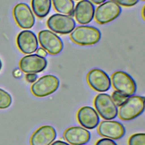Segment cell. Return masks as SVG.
<instances>
[{"mask_svg": "<svg viewBox=\"0 0 145 145\" xmlns=\"http://www.w3.org/2000/svg\"><path fill=\"white\" fill-rule=\"evenodd\" d=\"M36 53L37 55L42 57H45L47 56V52L43 48H39L37 49L36 50Z\"/></svg>", "mask_w": 145, "mask_h": 145, "instance_id": "obj_26", "label": "cell"}, {"mask_svg": "<svg viewBox=\"0 0 145 145\" xmlns=\"http://www.w3.org/2000/svg\"><path fill=\"white\" fill-rule=\"evenodd\" d=\"M47 64V61L44 57L34 54L23 57L19 62V67L26 74H36L45 70Z\"/></svg>", "mask_w": 145, "mask_h": 145, "instance_id": "obj_10", "label": "cell"}, {"mask_svg": "<svg viewBox=\"0 0 145 145\" xmlns=\"http://www.w3.org/2000/svg\"><path fill=\"white\" fill-rule=\"evenodd\" d=\"M118 5H121L125 7H131L135 5L139 0H111Z\"/></svg>", "mask_w": 145, "mask_h": 145, "instance_id": "obj_23", "label": "cell"}, {"mask_svg": "<svg viewBox=\"0 0 145 145\" xmlns=\"http://www.w3.org/2000/svg\"><path fill=\"white\" fill-rule=\"evenodd\" d=\"M71 40L80 45H92L97 43L101 39V32L96 27L88 25H79L70 33Z\"/></svg>", "mask_w": 145, "mask_h": 145, "instance_id": "obj_1", "label": "cell"}, {"mask_svg": "<svg viewBox=\"0 0 145 145\" xmlns=\"http://www.w3.org/2000/svg\"><path fill=\"white\" fill-rule=\"evenodd\" d=\"M59 86V80L53 75H46L36 80L31 89L33 95L38 97L49 96L56 92Z\"/></svg>", "mask_w": 145, "mask_h": 145, "instance_id": "obj_3", "label": "cell"}, {"mask_svg": "<svg viewBox=\"0 0 145 145\" xmlns=\"http://www.w3.org/2000/svg\"><path fill=\"white\" fill-rule=\"evenodd\" d=\"M144 97L131 96L120 107L119 117L123 121H130L140 116L144 110Z\"/></svg>", "mask_w": 145, "mask_h": 145, "instance_id": "obj_2", "label": "cell"}, {"mask_svg": "<svg viewBox=\"0 0 145 145\" xmlns=\"http://www.w3.org/2000/svg\"><path fill=\"white\" fill-rule=\"evenodd\" d=\"M13 15L17 24L22 28H32L35 23V17L29 6L24 3H19L14 8Z\"/></svg>", "mask_w": 145, "mask_h": 145, "instance_id": "obj_11", "label": "cell"}, {"mask_svg": "<svg viewBox=\"0 0 145 145\" xmlns=\"http://www.w3.org/2000/svg\"><path fill=\"white\" fill-rule=\"evenodd\" d=\"M111 83L116 91L127 97L136 92V83L129 74L124 71H117L114 72L112 75Z\"/></svg>", "mask_w": 145, "mask_h": 145, "instance_id": "obj_4", "label": "cell"}, {"mask_svg": "<svg viewBox=\"0 0 145 145\" xmlns=\"http://www.w3.org/2000/svg\"><path fill=\"white\" fill-rule=\"evenodd\" d=\"M111 97L114 104L118 106H121L128 98L117 91H115L112 93Z\"/></svg>", "mask_w": 145, "mask_h": 145, "instance_id": "obj_22", "label": "cell"}, {"mask_svg": "<svg viewBox=\"0 0 145 145\" xmlns=\"http://www.w3.org/2000/svg\"><path fill=\"white\" fill-rule=\"evenodd\" d=\"M63 137L71 145H84L89 141L91 134L82 127L72 126L65 131Z\"/></svg>", "mask_w": 145, "mask_h": 145, "instance_id": "obj_16", "label": "cell"}, {"mask_svg": "<svg viewBox=\"0 0 145 145\" xmlns=\"http://www.w3.org/2000/svg\"><path fill=\"white\" fill-rule=\"evenodd\" d=\"M92 2L96 4V5H99L101 3H103L104 2H105V1H106V0H91Z\"/></svg>", "mask_w": 145, "mask_h": 145, "instance_id": "obj_28", "label": "cell"}, {"mask_svg": "<svg viewBox=\"0 0 145 145\" xmlns=\"http://www.w3.org/2000/svg\"><path fill=\"white\" fill-rule=\"evenodd\" d=\"M54 9L59 13L74 16V2L73 0H52Z\"/></svg>", "mask_w": 145, "mask_h": 145, "instance_id": "obj_19", "label": "cell"}, {"mask_svg": "<svg viewBox=\"0 0 145 145\" xmlns=\"http://www.w3.org/2000/svg\"><path fill=\"white\" fill-rule=\"evenodd\" d=\"M95 145H117L113 140L109 138H104L100 139L97 141Z\"/></svg>", "mask_w": 145, "mask_h": 145, "instance_id": "obj_24", "label": "cell"}, {"mask_svg": "<svg viewBox=\"0 0 145 145\" xmlns=\"http://www.w3.org/2000/svg\"><path fill=\"white\" fill-rule=\"evenodd\" d=\"M16 43L19 50L26 54L35 52L39 46L36 35L29 30L21 31L17 36Z\"/></svg>", "mask_w": 145, "mask_h": 145, "instance_id": "obj_13", "label": "cell"}, {"mask_svg": "<svg viewBox=\"0 0 145 145\" xmlns=\"http://www.w3.org/2000/svg\"><path fill=\"white\" fill-rule=\"evenodd\" d=\"M37 79V75L36 74H27L25 75V79L29 83H33Z\"/></svg>", "mask_w": 145, "mask_h": 145, "instance_id": "obj_25", "label": "cell"}, {"mask_svg": "<svg viewBox=\"0 0 145 145\" xmlns=\"http://www.w3.org/2000/svg\"><path fill=\"white\" fill-rule=\"evenodd\" d=\"M31 6L34 14L38 18H43L50 11L52 0H32Z\"/></svg>", "mask_w": 145, "mask_h": 145, "instance_id": "obj_18", "label": "cell"}, {"mask_svg": "<svg viewBox=\"0 0 145 145\" xmlns=\"http://www.w3.org/2000/svg\"><path fill=\"white\" fill-rule=\"evenodd\" d=\"M144 7L143 8V10H142V16H143V19H144Z\"/></svg>", "mask_w": 145, "mask_h": 145, "instance_id": "obj_30", "label": "cell"}, {"mask_svg": "<svg viewBox=\"0 0 145 145\" xmlns=\"http://www.w3.org/2000/svg\"><path fill=\"white\" fill-rule=\"evenodd\" d=\"M56 137L55 129L50 125H44L39 127L32 135L30 143L31 145H50Z\"/></svg>", "mask_w": 145, "mask_h": 145, "instance_id": "obj_14", "label": "cell"}, {"mask_svg": "<svg viewBox=\"0 0 145 145\" xmlns=\"http://www.w3.org/2000/svg\"><path fill=\"white\" fill-rule=\"evenodd\" d=\"M12 103L11 95L6 91L0 88V109H6L10 106Z\"/></svg>", "mask_w": 145, "mask_h": 145, "instance_id": "obj_20", "label": "cell"}, {"mask_svg": "<svg viewBox=\"0 0 145 145\" xmlns=\"http://www.w3.org/2000/svg\"><path fill=\"white\" fill-rule=\"evenodd\" d=\"M50 145H70V144L65 142L58 140L53 142Z\"/></svg>", "mask_w": 145, "mask_h": 145, "instance_id": "obj_27", "label": "cell"}, {"mask_svg": "<svg viewBox=\"0 0 145 145\" xmlns=\"http://www.w3.org/2000/svg\"><path fill=\"white\" fill-rule=\"evenodd\" d=\"M46 24L51 31L62 35L71 33L76 25L72 17L61 14L52 15L48 19Z\"/></svg>", "mask_w": 145, "mask_h": 145, "instance_id": "obj_6", "label": "cell"}, {"mask_svg": "<svg viewBox=\"0 0 145 145\" xmlns=\"http://www.w3.org/2000/svg\"><path fill=\"white\" fill-rule=\"evenodd\" d=\"M99 134L107 138L117 140L122 138L125 134V129L123 125L116 121H103L99 125Z\"/></svg>", "mask_w": 145, "mask_h": 145, "instance_id": "obj_12", "label": "cell"}, {"mask_svg": "<svg viewBox=\"0 0 145 145\" xmlns=\"http://www.w3.org/2000/svg\"><path fill=\"white\" fill-rule=\"evenodd\" d=\"M2 62H1V59H0V70H1V68H2Z\"/></svg>", "mask_w": 145, "mask_h": 145, "instance_id": "obj_31", "label": "cell"}, {"mask_svg": "<svg viewBox=\"0 0 145 145\" xmlns=\"http://www.w3.org/2000/svg\"><path fill=\"white\" fill-rule=\"evenodd\" d=\"M87 80L89 86L97 92H106L111 87V80L108 75L99 69L91 70L87 74Z\"/></svg>", "mask_w": 145, "mask_h": 145, "instance_id": "obj_9", "label": "cell"}, {"mask_svg": "<svg viewBox=\"0 0 145 145\" xmlns=\"http://www.w3.org/2000/svg\"><path fill=\"white\" fill-rule=\"evenodd\" d=\"M129 145H145L144 133H137L132 135L128 140Z\"/></svg>", "mask_w": 145, "mask_h": 145, "instance_id": "obj_21", "label": "cell"}, {"mask_svg": "<svg viewBox=\"0 0 145 145\" xmlns=\"http://www.w3.org/2000/svg\"><path fill=\"white\" fill-rule=\"evenodd\" d=\"M38 39L42 48L52 55L59 54L63 49V43L55 33L48 29L39 32Z\"/></svg>", "mask_w": 145, "mask_h": 145, "instance_id": "obj_8", "label": "cell"}, {"mask_svg": "<svg viewBox=\"0 0 145 145\" xmlns=\"http://www.w3.org/2000/svg\"><path fill=\"white\" fill-rule=\"evenodd\" d=\"M141 1H144V0H141Z\"/></svg>", "mask_w": 145, "mask_h": 145, "instance_id": "obj_32", "label": "cell"}, {"mask_svg": "<svg viewBox=\"0 0 145 145\" xmlns=\"http://www.w3.org/2000/svg\"><path fill=\"white\" fill-rule=\"evenodd\" d=\"M77 119L82 126L87 129H95L100 122L99 116L96 110L89 106L82 107L78 110Z\"/></svg>", "mask_w": 145, "mask_h": 145, "instance_id": "obj_17", "label": "cell"}, {"mask_svg": "<svg viewBox=\"0 0 145 145\" xmlns=\"http://www.w3.org/2000/svg\"><path fill=\"white\" fill-rule=\"evenodd\" d=\"M95 6L89 0L78 2L74 8V16L77 22L80 24L90 23L94 18Z\"/></svg>", "mask_w": 145, "mask_h": 145, "instance_id": "obj_15", "label": "cell"}, {"mask_svg": "<svg viewBox=\"0 0 145 145\" xmlns=\"http://www.w3.org/2000/svg\"><path fill=\"white\" fill-rule=\"evenodd\" d=\"M13 74L15 78H18L20 75H21V72L19 70H16L15 71H14Z\"/></svg>", "mask_w": 145, "mask_h": 145, "instance_id": "obj_29", "label": "cell"}, {"mask_svg": "<svg viewBox=\"0 0 145 145\" xmlns=\"http://www.w3.org/2000/svg\"><path fill=\"white\" fill-rule=\"evenodd\" d=\"M121 11L120 5L112 1H108L97 7L94 16L98 23L104 24L116 19L120 15Z\"/></svg>", "mask_w": 145, "mask_h": 145, "instance_id": "obj_7", "label": "cell"}, {"mask_svg": "<svg viewBox=\"0 0 145 145\" xmlns=\"http://www.w3.org/2000/svg\"><path fill=\"white\" fill-rule=\"evenodd\" d=\"M94 105L97 113L105 120H113L118 115L117 106L107 93L98 94L95 98Z\"/></svg>", "mask_w": 145, "mask_h": 145, "instance_id": "obj_5", "label": "cell"}]
</instances>
